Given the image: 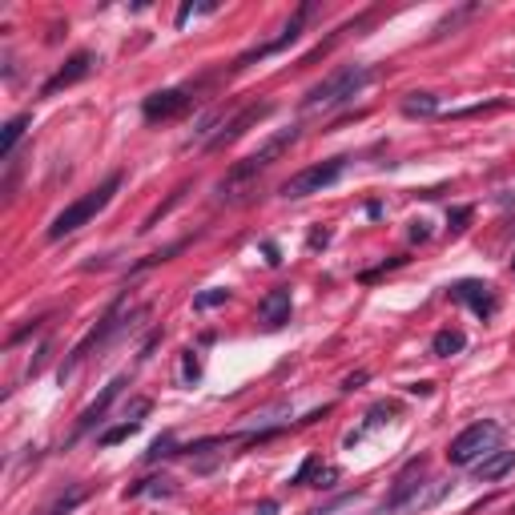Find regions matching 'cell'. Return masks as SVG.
Returning <instances> with one entry per match:
<instances>
[{"mask_svg": "<svg viewBox=\"0 0 515 515\" xmlns=\"http://www.w3.org/2000/svg\"><path fill=\"white\" fill-rule=\"evenodd\" d=\"M471 13H475V4H463V9H459V13L443 16L439 25H435V37H447V28H455V25H459V21H463V16H471Z\"/></svg>", "mask_w": 515, "mask_h": 515, "instance_id": "cb8c5ba5", "label": "cell"}, {"mask_svg": "<svg viewBox=\"0 0 515 515\" xmlns=\"http://www.w3.org/2000/svg\"><path fill=\"white\" fill-rule=\"evenodd\" d=\"M346 499H351V495H339V499H330L327 507H318V511H310V515H334V511H339V507H342Z\"/></svg>", "mask_w": 515, "mask_h": 515, "instance_id": "83f0119b", "label": "cell"}, {"mask_svg": "<svg viewBox=\"0 0 515 515\" xmlns=\"http://www.w3.org/2000/svg\"><path fill=\"white\" fill-rule=\"evenodd\" d=\"M411 238H415V242L427 238V222H415V226H411Z\"/></svg>", "mask_w": 515, "mask_h": 515, "instance_id": "4dcf8cb0", "label": "cell"}, {"mask_svg": "<svg viewBox=\"0 0 515 515\" xmlns=\"http://www.w3.org/2000/svg\"><path fill=\"white\" fill-rule=\"evenodd\" d=\"M290 306H294V294H290V286L266 290V298L258 302V318H262V327L266 330H282L290 322Z\"/></svg>", "mask_w": 515, "mask_h": 515, "instance_id": "5bb4252c", "label": "cell"}, {"mask_svg": "<svg viewBox=\"0 0 515 515\" xmlns=\"http://www.w3.org/2000/svg\"><path fill=\"white\" fill-rule=\"evenodd\" d=\"M511 467H515V451H491L487 459L475 463V475L483 479V483H491V479H503Z\"/></svg>", "mask_w": 515, "mask_h": 515, "instance_id": "9a60e30c", "label": "cell"}, {"mask_svg": "<svg viewBox=\"0 0 515 515\" xmlns=\"http://www.w3.org/2000/svg\"><path fill=\"white\" fill-rule=\"evenodd\" d=\"M266 262H270V266L282 262V258H278V250H274V242H266Z\"/></svg>", "mask_w": 515, "mask_h": 515, "instance_id": "d6a6232c", "label": "cell"}, {"mask_svg": "<svg viewBox=\"0 0 515 515\" xmlns=\"http://www.w3.org/2000/svg\"><path fill=\"white\" fill-rule=\"evenodd\" d=\"M274 511H278L274 499H262V503H258V515H274Z\"/></svg>", "mask_w": 515, "mask_h": 515, "instance_id": "1f68e13d", "label": "cell"}, {"mask_svg": "<svg viewBox=\"0 0 515 515\" xmlns=\"http://www.w3.org/2000/svg\"><path fill=\"white\" fill-rule=\"evenodd\" d=\"M407 390H411V395H423V399H427V395H431V390H435V387H431V383H411V387H407Z\"/></svg>", "mask_w": 515, "mask_h": 515, "instance_id": "f1b7e54d", "label": "cell"}, {"mask_svg": "<svg viewBox=\"0 0 515 515\" xmlns=\"http://www.w3.org/2000/svg\"><path fill=\"white\" fill-rule=\"evenodd\" d=\"M85 495H89L85 487H69V495H57V499H52L49 507L40 511V515H69V511H73V507H77V503L85 499Z\"/></svg>", "mask_w": 515, "mask_h": 515, "instance_id": "d6986e66", "label": "cell"}, {"mask_svg": "<svg viewBox=\"0 0 515 515\" xmlns=\"http://www.w3.org/2000/svg\"><path fill=\"white\" fill-rule=\"evenodd\" d=\"M193 105L186 89H162V93H149V97L141 101V113L145 121H169V117H181Z\"/></svg>", "mask_w": 515, "mask_h": 515, "instance_id": "30bf717a", "label": "cell"}, {"mask_svg": "<svg viewBox=\"0 0 515 515\" xmlns=\"http://www.w3.org/2000/svg\"><path fill=\"white\" fill-rule=\"evenodd\" d=\"M33 125V113H16L9 125H4V133H0V157L9 162L13 157V149H16V141L25 137V129Z\"/></svg>", "mask_w": 515, "mask_h": 515, "instance_id": "2e32d148", "label": "cell"}, {"mask_svg": "<svg viewBox=\"0 0 515 515\" xmlns=\"http://www.w3.org/2000/svg\"><path fill=\"white\" fill-rule=\"evenodd\" d=\"M370 81H375V69H366V64H342V69H334L327 81H318V85L306 89L302 105H306V109H334V105L354 101Z\"/></svg>", "mask_w": 515, "mask_h": 515, "instance_id": "6da1fadb", "label": "cell"}, {"mask_svg": "<svg viewBox=\"0 0 515 515\" xmlns=\"http://www.w3.org/2000/svg\"><path fill=\"white\" fill-rule=\"evenodd\" d=\"M327 238H330L327 230H322V234H315V238H310V250H318V246H327Z\"/></svg>", "mask_w": 515, "mask_h": 515, "instance_id": "e575fe53", "label": "cell"}, {"mask_svg": "<svg viewBox=\"0 0 515 515\" xmlns=\"http://www.w3.org/2000/svg\"><path fill=\"white\" fill-rule=\"evenodd\" d=\"M174 447H177L174 435H162V439H153V447L145 451V459H149V463H157V459H165V455H177Z\"/></svg>", "mask_w": 515, "mask_h": 515, "instance_id": "7402d4cb", "label": "cell"}, {"mask_svg": "<svg viewBox=\"0 0 515 515\" xmlns=\"http://www.w3.org/2000/svg\"><path fill=\"white\" fill-rule=\"evenodd\" d=\"M230 302V290H201L193 298V310H214V306H226Z\"/></svg>", "mask_w": 515, "mask_h": 515, "instance_id": "44dd1931", "label": "cell"}, {"mask_svg": "<svg viewBox=\"0 0 515 515\" xmlns=\"http://www.w3.org/2000/svg\"><path fill=\"white\" fill-rule=\"evenodd\" d=\"M306 16H310V4H302L298 13H294L286 25H282V33H278L274 40H266V45H258V49H250V52H242L238 61H234V69H250L254 61H266V57H274V52L290 49V45L302 37V25H306Z\"/></svg>", "mask_w": 515, "mask_h": 515, "instance_id": "ba28073f", "label": "cell"}, {"mask_svg": "<svg viewBox=\"0 0 515 515\" xmlns=\"http://www.w3.org/2000/svg\"><path fill=\"white\" fill-rule=\"evenodd\" d=\"M121 189V174H113V177H105L97 189H89L85 198H77L73 205H64L61 214L52 217V226H49V242H61V238H69V234H77L81 226H89L93 217L113 201V193Z\"/></svg>", "mask_w": 515, "mask_h": 515, "instance_id": "7a4b0ae2", "label": "cell"}, {"mask_svg": "<svg viewBox=\"0 0 515 515\" xmlns=\"http://www.w3.org/2000/svg\"><path fill=\"white\" fill-rule=\"evenodd\" d=\"M137 427H141V423L125 419V423H117V427H109V431H105V435L97 439V447H117V443H121V439H129V435H133Z\"/></svg>", "mask_w": 515, "mask_h": 515, "instance_id": "ffe728a7", "label": "cell"}, {"mask_svg": "<svg viewBox=\"0 0 515 515\" xmlns=\"http://www.w3.org/2000/svg\"><path fill=\"white\" fill-rule=\"evenodd\" d=\"M358 383H366V370H358V375H351V378H346V383H342V390H354V387H358Z\"/></svg>", "mask_w": 515, "mask_h": 515, "instance_id": "f546056e", "label": "cell"}, {"mask_svg": "<svg viewBox=\"0 0 515 515\" xmlns=\"http://www.w3.org/2000/svg\"><path fill=\"white\" fill-rule=\"evenodd\" d=\"M189 13H193V4H181V9H177V25H186Z\"/></svg>", "mask_w": 515, "mask_h": 515, "instance_id": "836d02e7", "label": "cell"}, {"mask_svg": "<svg viewBox=\"0 0 515 515\" xmlns=\"http://www.w3.org/2000/svg\"><path fill=\"white\" fill-rule=\"evenodd\" d=\"M342 174H346V157H327V162H318V165H306L302 174H294L286 186H282V198L302 201V198H310V193H322V189H330Z\"/></svg>", "mask_w": 515, "mask_h": 515, "instance_id": "8992f818", "label": "cell"}, {"mask_svg": "<svg viewBox=\"0 0 515 515\" xmlns=\"http://www.w3.org/2000/svg\"><path fill=\"white\" fill-rule=\"evenodd\" d=\"M181 378H186V383H198L201 378V366H198V358H193V351L181 354Z\"/></svg>", "mask_w": 515, "mask_h": 515, "instance_id": "d4e9b609", "label": "cell"}, {"mask_svg": "<svg viewBox=\"0 0 515 515\" xmlns=\"http://www.w3.org/2000/svg\"><path fill=\"white\" fill-rule=\"evenodd\" d=\"M423 471H427V459H411V463L399 471L390 495L383 499V515H395L402 507H415L419 503V487H423Z\"/></svg>", "mask_w": 515, "mask_h": 515, "instance_id": "52a82bcc", "label": "cell"}, {"mask_svg": "<svg viewBox=\"0 0 515 515\" xmlns=\"http://www.w3.org/2000/svg\"><path fill=\"white\" fill-rule=\"evenodd\" d=\"M270 109H274L270 101H262V105H246V109H242V113L234 117V121H230L226 129H217L214 137L205 141V149H222V145H230V141H238L242 133H246L250 125H258V121H262V117L270 113Z\"/></svg>", "mask_w": 515, "mask_h": 515, "instance_id": "4fadbf2b", "label": "cell"}, {"mask_svg": "<svg viewBox=\"0 0 515 515\" xmlns=\"http://www.w3.org/2000/svg\"><path fill=\"white\" fill-rule=\"evenodd\" d=\"M294 141H298V125L282 129V133H278V137H270V141H266V145H262L258 153H250V157H242V162L234 165V169H230L226 177H222V186H217V193L226 198V189H234V186H242V181H250V177H258L262 169H270V165H274L278 157H282V153H286L290 145H294Z\"/></svg>", "mask_w": 515, "mask_h": 515, "instance_id": "277c9868", "label": "cell"}, {"mask_svg": "<svg viewBox=\"0 0 515 515\" xmlns=\"http://www.w3.org/2000/svg\"><path fill=\"white\" fill-rule=\"evenodd\" d=\"M471 217H475V210H471V205H455L451 214H447V226H451V234H463Z\"/></svg>", "mask_w": 515, "mask_h": 515, "instance_id": "603a6c76", "label": "cell"}, {"mask_svg": "<svg viewBox=\"0 0 515 515\" xmlns=\"http://www.w3.org/2000/svg\"><path fill=\"white\" fill-rule=\"evenodd\" d=\"M125 322H129V318H125V298H117L113 306L105 310V318H101V322H97L93 330H89L85 339L77 342L73 354H69V358L61 363V378H69V375L77 370V366H81V363L89 358V354L97 351V346H105V342L113 339V334H121V330H125Z\"/></svg>", "mask_w": 515, "mask_h": 515, "instance_id": "5b68a950", "label": "cell"}, {"mask_svg": "<svg viewBox=\"0 0 515 515\" xmlns=\"http://www.w3.org/2000/svg\"><path fill=\"white\" fill-rule=\"evenodd\" d=\"M315 467H318V455H310V459H306V463L298 467V475L290 479V483H298V487H302V483H306V479H310V471H315Z\"/></svg>", "mask_w": 515, "mask_h": 515, "instance_id": "4316f807", "label": "cell"}, {"mask_svg": "<svg viewBox=\"0 0 515 515\" xmlns=\"http://www.w3.org/2000/svg\"><path fill=\"white\" fill-rule=\"evenodd\" d=\"M129 378L121 375V378H113V383H109V387L101 390L97 399L89 402L85 411H81V419H77V427H73V439H81V435H85V431H93L101 423V419H105V411H109V407H113L117 399H121V387H125Z\"/></svg>", "mask_w": 515, "mask_h": 515, "instance_id": "7c38bea8", "label": "cell"}, {"mask_svg": "<svg viewBox=\"0 0 515 515\" xmlns=\"http://www.w3.org/2000/svg\"><path fill=\"white\" fill-rule=\"evenodd\" d=\"M93 64H97V57H93V52H73V57H69V61H64L61 69H57V73L45 81V85H40V97H57L61 89L77 85V81H85V77L93 73Z\"/></svg>", "mask_w": 515, "mask_h": 515, "instance_id": "8fae6325", "label": "cell"}, {"mask_svg": "<svg viewBox=\"0 0 515 515\" xmlns=\"http://www.w3.org/2000/svg\"><path fill=\"white\" fill-rule=\"evenodd\" d=\"M467 346V334L463 330H439V334H435V339H431V354H435V358H451V354H459Z\"/></svg>", "mask_w": 515, "mask_h": 515, "instance_id": "e0dca14e", "label": "cell"}, {"mask_svg": "<svg viewBox=\"0 0 515 515\" xmlns=\"http://www.w3.org/2000/svg\"><path fill=\"white\" fill-rule=\"evenodd\" d=\"M499 439H503L499 423H491V419L471 423L467 431H459V435L451 439V447H447V463L451 467H475L479 459H487V455L499 447Z\"/></svg>", "mask_w": 515, "mask_h": 515, "instance_id": "3957f363", "label": "cell"}, {"mask_svg": "<svg viewBox=\"0 0 515 515\" xmlns=\"http://www.w3.org/2000/svg\"><path fill=\"white\" fill-rule=\"evenodd\" d=\"M402 113L407 117H435L439 113V97H435V93H407Z\"/></svg>", "mask_w": 515, "mask_h": 515, "instance_id": "ac0fdd59", "label": "cell"}, {"mask_svg": "<svg viewBox=\"0 0 515 515\" xmlns=\"http://www.w3.org/2000/svg\"><path fill=\"white\" fill-rule=\"evenodd\" d=\"M447 298L451 302H463V306H471L479 318L495 315V290L487 286V282H479V278H463V282H455V286H447Z\"/></svg>", "mask_w": 515, "mask_h": 515, "instance_id": "9c48e42d", "label": "cell"}, {"mask_svg": "<svg viewBox=\"0 0 515 515\" xmlns=\"http://www.w3.org/2000/svg\"><path fill=\"white\" fill-rule=\"evenodd\" d=\"M149 411H153L149 399H133L129 402V419H133V423H141V415H149Z\"/></svg>", "mask_w": 515, "mask_h": 515, "instance_id": "484cf974", "label": "cell"}]
</instances>
